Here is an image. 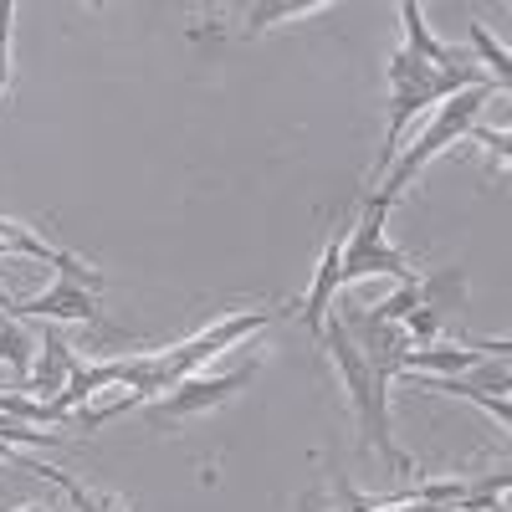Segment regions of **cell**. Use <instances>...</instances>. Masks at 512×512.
<instances>
[{
	"label": "cell",
	"mask_w": 512,
	"mask_h": 512,
	"mask_svg": "<svg viewBox=\"0 0 512 512\" xmlns=\"http://www.w3.org/2000/svg\"><path fill=\"white\" fill-rule=\"evenodd\" d=\"M0 364L16 369V390H26V379L36 369V333L21 328V318H0Z\"/></svg>",
	"instance_id": "9"
},
{
	"label": "cell",
	"mask_w": 512,
	"mask_h": 512,
	"mask_svg": "<svg viewBox=\"0 0 512 512\" xmlns=\"http://www.w3.org/2000/svg\"><path fill=\"white\" fill-rule=\"evenodd\" d=\"M492 98V82L487 88H466V93H456V98H446L441 108H436V118H431V128H425V134L410 144V149H400L395 154V164H390V175H384V185L374 190L379 200H400L405 195V185L420 175L425 164H431L436 154H446L451 144H461L466 134H472L477 128V118H482V103Z\"/></svg>",
	"instance_id": "3"
},
{
	"label": "cell",
	"mask_w": 512,
	"mask_h": 512,
	"mask_svg": "<svg viewBox=\"0 0 512 512\" xmlns=\"http://www.w3.org/2000/svg\"><path fill=\"white\" fill-rule=\"evenodd\" d=\"M487 72L472 67V62H456V67H431V62H420L415 52H400L390 62V139H384V154L379 164H395L400 144H405V123L425 108H441L446 98L466 93V88H487Z\"/></svg>",
	"instance_id": "2"
},
{
	"label": "cell",
	"mask_w": 512,
	"mask_h": 512,
	"mask_svg": "<svg viewBox=\"0 0 512 512\" xmlns=\"http://www.w3.org/2000/svg\"><path fill=\"white\" fill-rule=\"evenodd\" d=\"M21 512H47V507H21Z\"/></svg>",
	"instance_id": "19"
},
{
	"label": "cell",
	"mask_w": 512,
	"mask_h": 512,
	"mask_svg": "<svg viewBox=\"0 0 512 512\" xmlns=\"http://www.w3.org/2000/svg\"><path fill=\"white\" fill-rule=\"evenodd\" d=\"M379 512H441L431 502H390V507H379Z\"/></svg>",
	"instance_id": "17"
},
{
	"label": "cell",
	"mask_w": 512,
	"mask_h": 512,
	"mask_svg": "<svg viewBox=\"0 0 512 512\" xmlns=\"http://www.w3.org/2000/svg\"><path fill=\"white\" fill-rule=\"evenodd\" d=\"M466 36H472L477 57L492 67L487 77H497V93H507V77H512V57H507V47H502V41H492V31H487L482 21H472V31H466Z\"/></svg>",
	"instance_id": "13"
},
{
	"label": "cell",
	"mask_w": 512,
	"mask_h": 512,
	"mask_svg": "<svg viewBox=\"0 0 512 512\" xmlns=\"http://www.w3.org/2000/svg\"><path fill=\"white\" fill-rule=\"evenodd\" d=\"M400 328L410 333V344H415V349H425V344H441L446 318H441L436 308H420V303H415V308L405 313V323H400Z\"/></svg>",
	"instance_id": "14"
},
{
	"label": "cell",
	"mask_w": 512,
	"mask_h": 512,
	"mask_svg": "<svg viewBox=\"0 0 512 512\" xmlns=\"http://www.w3.org/2000/svg\"><path fill=\"white\" fill-rule=\"evenodd\" d=\"M415 303H420V287H415V282H400L379 308H369V318H379V323H405V313H410Z\"/></svg>",
	"instance_id": "15"
},
{
	"label": "cell",
	"mask_w": 512,
	"mask_h": 512,
	"mask_svg": "<svg viewBox=\"0 0 512 512\" xmlns=\"http://www.w3.org/2000/svg\"><path fill=\"white\" fill-rule=\"evenodd\" d=\"M384 221H390V200L369 195L359 221L349 226L344 236V267H338V287H349L359 277H400V282H415V267L400 246H390L384 236Z\"/></svg>",
	"instance_id": "4"
},
{
	"label": "cell",
	"mask_w": 512,
	"mask_h": 512,
	"mask_svg": "<svg viewBox=\"0 0 512 512\" xmlns=\"http://www.w3.org/2000/svg\"><path fill=\"white\" fill-rule=\"evenodd\" d=\"M415 287H420V308H436L441 318L466 303V272L461 267H446L436 277H415Z\"/></svg>",
	"instance_id": "10"
},
{
	"label": "cell",
	"mask_w": 512,
	"mask_h": 512,
	"mask_svg": "<svg viewBox=\"0 0 512 512\" xmlns=\"http://www.w3.org/2000/svg\"><path fill=\"white\" fill-rule=\"evenodd\" d=\"M251 374H256V359H246L241 369H226V374H210V379L205 374H190L169 395L154 400V415L159 420H190V415H205V410H221L226 400H236L246 390Z\"/></svg>",
	"instance_id": "5"
},
{
	"label": "cell",
	"mask_w": 512,
	"mask_h": 512,
	"mask_svg": "<svg viewBox=\"0 0 512 512\" xmlns=\"http://www.w3.org/2000/svg\"><path fill=\"white\" fill-rule=\"evenodd\" d=\"M36 349H41V359H36V369H31V379H26V390H31L36 400H57V395L67 390V379H72V369H77L82 359L67 349V338H62L57 328H41Z\"/></svg>",
	"instance_id": "7"
},
{
	"label": "cell",
	"mask_w": 512,
	"mask_h": 512,
	"mask_svg": "<svg viewBox=\"0 0 512 512\" xmlns=\"http://www.w3.org/2000/svg\"><path fill=\"white\" fill-rule=\"evenodd\" d=\"M11 318H36V323H98V287L57 277L47 292L26 297V303H6Z\"/></svg>",
	"instance_id": "6"
},
{
	"label": "cell",
	"mask_w": 512,
	"mask_h": 512,
	"mask_svg": "<svg viewBox=\"0 0 512 512\" xmlns=\"http://www.w3.org/2000/svg\"><path fill=\"white\" fill-rule=\"evenodd\" d=\"M400 21H405V36H410V47H405V52H415L420 62H431V67H456V62H466L456 47H446V41L431 36L420 0H400Z\"/></svg>",
	"instance_id": "8"
},
{
	"label": "cell",
	"mask_w": 512,
	"mask_h": 512,
	"mask_svg": "<svg viewBox=\"0 0 512 512\" xmlns=\"http://www.w3.org/2000/svg\"><path fill=\"white\" fill-rule=\"evenodd\" d=\"M333 492H338V512H379V507H374L349 477H333Z\"/></svg>",
	"instance_id": "16"
},
{
	"label": "cell",
	"mask_w": 512,
	"mask_h": 512,
	"mask_svg": "<svg viewBox=\"0 0 512 512\" xmlns=\"http://www.w3.org/2000/svg\"><path fill=\"white\" fill-rule=\"evenodd\" d=\"M0 461H21V456H16V451H11L6 441H0ZM21 466H26V461H21Z\"/></svg>",
	"instance_id": "18"
},
{
	"label": "cell",
	"mask_w": 512,
	"mask_h": 512,
	"mask_svg": "<svg viewBox=\"0 0 512 512\" xmlns=\"http://www.w3.org/2000/svg\"><path fill=\"white\" fill-rule=\"evenodd\" d=\"M318 338L328 344V354H333V364H338V379H344V390H349V405H354V420H359L364 446L384 461V472H390V477L415 482V461L395 446V431H390V379L364 364L359 344L349 338V328H344V318H338V313H328V323H323Z\"/></svg>",
	"instance_id": "1"
},
{
	"label": "cell",
	"mask_w": 512,
	"mask_h": 512,
	"mask_svg": "<svg viewBox=\"0 0 512 512\" xmlns=\"http://www.w3.org/2000/svg\"><path fill=\"white\" fill-rule=\"evenodd\" d=\"M41 477H47V482H57L77 512H123V502H118V497H108V492H88L82 482H72L67 472H57V466H41Z\"/></svg>",
	"instance_id": "12"
},
{
	"label": "cell",
	"mask_w": 512,
	"mask_h": 512,
	"mask_svg": "<svg viewBox=\"0 0 512 512\" xmlns=\"http://www.w3.org/2000/svg\"><path fill=\"white\" fill-rule=\"evenodd\" d=\"M313 11H328V0H267V6H246V26L241 36H256L277 21H292V16H313Z\"/></svg>",
	"instance_id": "11"
}]
</instances>
